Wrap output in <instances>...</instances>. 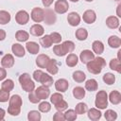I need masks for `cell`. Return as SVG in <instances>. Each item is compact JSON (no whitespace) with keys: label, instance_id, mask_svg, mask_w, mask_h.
Masks as SVG:
<instances>
[{"label":"cell","instance_id":"obj_33","mask_svg":"<svg viewBox=\"0 0 121 121\" xmlns=\"http://www.w3.org/2000/svg\"><path fill=\"white\" fill-rule=\"evenodd\" d=\"M110 68L113 71H116L117 73L121 72V64H120V60L118 59H112L110 61Z\"/></svg>","mask_w":121,"mask_h":121},{"label":"cell","instance_id":"obj_32","mask_svg":"<svg viewBox=\"0 0 121 121\" xmlns=\"http://www.w3.org/2000/svg\"><path fill=\"white\" fill-rule=\"evenodd\" d=\"M15 38L19 42H26L29 38V34L25 30H18L15 34Z\"/></svg>","mask_w":121,"mask_h":121},{"label":"cell","instance_id":"obj_39","mask_svg":"<svg viewBox=\"0 0 121 121\" xmlns=\"http://www.w3.org/2000/svg\"><path fill=\"white\" fill-rule=\"evenodd\" d=\"M103 81L108 85H112L115 82V76L112 73H106L103 76Z\"/></svg>","mask_w":121,"mask_h":121},{"label":"cell","instance_id":"obj_3","mask_svg":"<svg viewBox=\"0 0 121 121\" xmlns=\"http://www.w3.org/2000/svg\"><path fill=\"white\" fill-rule=\"evenodd\" d=\"M75 49V43L72 41H65L60 44H57L53 47V52L59 56L63 57L68 53H72Z\"/></svg>","mask_w":121,"mask_h":121},{"label":"cell","instance_id":"obj_38","mask_svg":"<svg viewBox=\"0 0 121 121\" xmlns=\"http://www.w3.org/2000/svg\"><path fill=\"white\" fill-rule=\"evenodd\" d=\"M41 118H42L41 113L38 111H34V110L30 111L28 112V114H27V119L29 121H40Z\"/></svg>","mask_w":121,"mask_h":121},{"label":"cell","instance_id":"obj_27","mask_svg":"<svg viewBox=\"0 0 121 121\" xmlns=\"http://www.w3.org/2000/svg\"><path fill=\"white\" fill-rule=\"evenodd\" d=\"M108 43L112 48H118L121 45V39L118 36L112 35L108 39Z\"/></svg>","mask_w":121,"mask_h":121},{"label":"cell","instance_id":"obj_17","mask_svg":"<svg viewBox=\"0 0 121 121\" xmlns=\"http://www.w3.org/2000/svg\"><path fill=\"white\" fill-rule=\"evenodd\" d=\"M49 57L45 54H40L38 55V57L36 58V64L38 65V67L40 68H45L48 61H49Z\"/></svg>","mask_w":121,"mask_h":121},{"label":"cell","instance_id":"obj_45","mask_svg":"<svg viewBox=\"0 0 121 121\" xmlns=\"http://www.w3.org/2000/svg\"><path fill=\"white\" fill-rule=\"evenodd\" d=\"M49 36H50L53 43H59L61 41V35L58 32H52L51 34H49Z\"/></svg>","mask_w":121,"mask_h":121},{"label":"cell","instance_id":"obj_35","mask_svg":"<svg viewBox=\"0 0 121 121\" xmlns=\"http://www.w3.org/2000/svg\"><path fill=\"white\" fill-rule=\"evenodd\" d=\"M40 43L41 45H43V47L44 48H48L52 45V41H51V38L49 35H44L43 36L41 39H40Z\"/></svg>","mask_w":121,"mask_h":121},{"label":"cell","instance_id":"obj_31","mask_svg":"<svg viewBox=\"0 0 121 121\" xmlns=\"http://www.w3.org/2000/svg\"><path fill=\"white\" fill-rule=\"evenodd\" d=\"M11 17L9 12L6 11V10H0V25H7L8 23H9Z\"/></svg>","mask_w":121,"mask_h":121},{"label":"cell","instance_id":"obj_41","mask_svg":"<svg viewBox=\"0 0 121 121\" xmlns=\"http://www.w3.org/2000/svg\"><path fill=\"white\" fill-rule=\"evenodd\" d=\"M104 116L108 121H114L117 118V113L113 110H107L104 113Z\"/></svg>","mask_w":121,"mask_h":121},{"label":"cell","instance_id":"obj_21","mask_svg":"<svg viewBox=\"0 0 121 121\" xmlns=\"http://www.w3.org/2000/svg\"><path fill=\"white\" fill-rule=\"evenodd\" d=\"M106 25L109 28L115 29L119 26V19L116 16H109L106 19Z\"/></svg>","mask_w":121,"mask_h":121},{"label":"cell","instance_id":"obj_20","mask_svg":"<svg viewBox=\"0 0 121 121\" xmlns=\"http://www.w3.org/2000/svg\"><path fill=\"white\" fill-rule=\"evenodd\" d=\"M108 99L113 105H118L121 102V94L118 91H112L109 95Z\"/></svg>","mask_w":121,"mask_h":121},{"label":"cell","instance_id":"obj_26","mask_svg":"<svg viewBox=\"0 0 121 121\" xmlns=\"http://www.w3.org/2000/svg\"><path fill=\"white\" fill-rule=\"evenodd\" d=\"M78 58L76 54H73V53H70L68 54V56L66 57V60H65V62L66 64L69 66V67H74L78 64Z\"/></svg>","mask_w":121,"mask_h":121},{"label":"cell","instance_id":"obj_53","mask_svg":"<svg viewBox=\"0 0 121 121\" xmlns=\"http://www.w3.org/2000/svg\"><path fill=\"white\" fill-rule=\"evenodd\" d=\"M6 38V31L4 29H0V41L5 40Z\"/></svg>","mask_w":121,"mask_h":121},{"label":"cell","instance_id":"obj_13","mask_svg":"<svg viewBox=\"0 0 121 121\" xmlns=\"http://www.w3.org/2000/svg\"><path fill=\"white\" fill-rule=\"evenodd\" d=\"M46 70L50 75H56L59 72V63L57 60L55 59H50L47 65H46Z\"/></svg>","mask_w":121,"mask_h":121},{"label":"cell","instance_id":"obj_15","mask_svg":"<svg viewBox=\"0 0 121 121\" xmlns=\"http://www.w3.org/2000/svg\"><path fill=\"white\" fill-rule=\"evenodd\" d=\"M68 87H69V82L65 78H60L55 82V88L60 93H63L67 91Z\"/></svg>","mask_w":121,"mask_h":121},{"label":"cell","instance_id":"obj_6","mask_svg":"<svg viewBox=\"0 0 121 121\" xmlns=\"http://www.w3.org/2000/svg\"><path fill=\"white\" fill-rule=\"evenodd\" d=\"M30 17L35 23H41L44 19V10L41 8H34L31 10Z\"/></svg>","mask_w":121,"mask_h":121},{"label":"cell","instance_id":"obj_48","mask_svg":"<svg viewBox=\"0 0 121 121\" xmlns=\"http://www.w3.org/2000/svg\"><path fill=\"white\" fill-rule=\"evenodd\" d=\"M53 120H55V121H63V120H65L64 119V115H63V113L61 112H57L54 115H53Z\"/></svg>","mask_w":121,"mask_h":121},{"label":"cell","instance_id":"obj_44","mask_svg":"<svg viewBox=\"0 0 121 121\" xmlns=\"http://www.w3.org/2000/svg\"><path fill=\"white\" fill-rule=\"evenodd\" d=\"M55 106V108H56V110L57 111H59V112H63V111H65L67 108H68V104H67V102L65 101V100H60V102H58L56 105H54Z\"/></svg>","mask_w":121,"mask_h":121},{"label":"cell","instance_id":"obj_22","mask_svg":"<svg viewBox=\"0 0 121 121\" xmlns=\"http://www.w3.org/2000/svg\"><path fill=\"white\" fill-rule=\"evenodd\" d=\"M26 48L30 54L35 55V54H38L40 50V45L35 42H27L26 44Z\"/></svg>","mask_w":121,"mask_h":121},{"label":"cell","instance_id":"obj_14","mask_svg":"<svg viewBox=\"0 0 121 121\" xmlns=\"http://www.w3.org/2000/svg\"><path fill=\"white\" fill-rule=\"evenodd\" d=\"M67 21H68V24L72 26H77L79 25L80 23V16L78 12H70L67 16Z\"/></svg>","mask_w":121,"mask_h":121},{"label":"cell","instance_id":"obj_19","mask_svg":"<svg viewBox=\"0 0 121 121\" xmlns=\"http://www.w3.org/2000/svg\"><path fill=\"white\" fill-rule=\"evenodd\" d=\"M11 51L16 57H19V58L24 57L26 54V50H25L24 46L21 45L20 43H13L11 46Z\"/></svg>","mask_w":121,"mask_h":121},{"label":"cell","instance_id":"obj_12","mask_svg":"<svg viewBox=\"0 0 121 121\" xmlns=\"http://www.w3.org/2000/svg\"><path fill=\"white\" fill-rule=\"evenodd\" d=\"M82 19L86 24H93L96 20V14L93 9H87L84 11Z\"/></svg>","mask_w":121,"mask_h":121},{"label":"cell","instance_id":"obj_56","mask_svg":"<svg viewBox=\"0 0 121 121\" xmlns=\"http://www.w3.org/2000/svg\"><path fill=\"white\" fill-rule=\"evenodd\" d=\"M85 1H87V2H92V1H94V0H85Z\"/></svg>","mask_w":121,"mask_h":121},{"label":"cell","instance_id":"obj_24","mask_svg":"<svg viewBox=\"0 0 121 121\" xmlns=\"http://www.w3.org/2000/svg\"><path fill=\"white\" fill-rule=\"evenodd\" d=\"M43 85L46 86V87H50L53 85V78L49 75V74H46V73H43L42 77H41V79L40 81Z\"/></svg>","mask_w":121,"mask_h":121},{"label":"cell","instance_id":"obj_51","mask_svg":"<svg viewBox=\"0 0 121 121\" xmlns=\"http://www.w3.org/2000/svg\"><path fill=\"white\" fill-rule=\"evenodd\" d=\"M53 1H54V0H42L43 5L45 8H49V7L51 6V4L53 3Z\"/></svg>","mask_w":121,"mask_h":121},{"label":"cell","instance_id":"obj_5","mask_svg":"<svg viewBox=\"0 0 121 121\" xmlns=\"http://www.w3.org/2000/svg\"><path fill=\"white\" fill-rule=\"evenodd\" d=\"M95 107L97 109H100V110L107 108V106H108V95H107L106 91H104V90L98 91V93L95 95Z\"/></svg>","mask_w":121,"mask_h":121},{"label":"cell","instance_id":"obj_55","mask_svg":"<svg viewBox=\"0 0 121 121\" xmlns=\"http://www.w3.org/2000/svg\"><path fill=\"white\" fill-rule=\"evenodd\" d=\"M70 1H72V2H78L79 0H70Z\"/></svg>","mask_w":121,"mask_h":121},{"label":"cell","instance_id":"obj_4","mask_svg":"<svg viewBox=\"0 0 121 121\" xmlns=\"http://www.w3.org/2000/svg\"><path fill=\"white\" fill-rule=\"evenodd\" d=\"M19 82H20L21 87L23 88V90L27 92V93L32 92L35 89V83L33 82V80L31 79L30 76H29V74H27V73H24V74L20 75Z\"/></svg>","mask_w":121,"mask_h":121},{"label":"cell","instance_id":"obj_57","mask_svg":"<svg viewBox=\"0 0 121 121\" xmlns=\"http://www.w3.org/2000/svg\"><path fill=\"white\" fill-rule=\"evenodd\" d=\"M114 1H119V0H114Z\"/></svg>","mask_w":121,"mask_h":121},{"label":"cell","instance_id":"obj_28","mask_svg":"<svg viewBox=\"0 0 121 121\" xmlns=\"http://www.w3.org/2000/svg\"><path fill=\"white\" fill-rule=\"evenodd\" d=\"M98 88V84H97V81L94 78H91V79H88L86 82H85V89L89 92H94V91H96Z\"/></svg>","mask_w":121,"mask_h":121},{"label":"cell","instance_id":"obj_37","mask_svg":"<svg viewBox=\"0 0 121 121\" xmlns=\"http://www.w3.org/2000/svg\"><path fill=\"white\" fill-rule=\"evenodd\" d=\"M14 88V82L12 79H6L2 82V89L5 90V91H8V92H10L12 91V89Z\"/></svg>","mask_w":121,"mask_h":121},{"label":"cell","instance_id":"obj_11","mask_svg":"<svg viewBox=\"0 0 121 121\" xmlns=\"http://www.w3.org/2000/svg\"><path fill=\"white\" fill-rule=\"evenodd\" d=\"M95 58V54L89 50V49H85V50H82L80 52V55H79V59H80V61L82 63H85L87 64L90 60H92L93 59Z\"/></svg>","mask_w":121,"mask_h":121},{"label":"cell","instance_id":"obj_42","mask_svg":"<svg viewBox=\"0 0 121 121\" xmlns=\"http://www.w3.org/2000/svg\"><path fill=\"white\" fill-rule=\"evenodd\" d=\"M51 110V105L47 101H43L39 104V111L42 112H48Z\"/></svg>","mask_w":121,"mask_h":121},{"label":"cell","instance_id":"obj_34","mask_svg":"<svg viewBox=\"0 0 121 121\" xmlns=\"http://www.w3.org/2000/svg\"><path fill=\"white\" fill-rule=\"evenodd\" d=\"M73 79L76 81V82H83L85 79H86V75L82 72V71H75L73 73Z\"/></svg>","mask_w":121,"mask_h":121},{"label":"cell","instance_id":"obj_50","mask_svg":"<svg viewBox=\"0 0 121 121\" xmlns=\"http://www.w3.org/2000/svg\"><path fill=\"white\" fill-rule=\"evenodd\" d=\"M7 77V71L5 68H0V80H3Z\"/></svg>","mask_w":121,"mask_h":121},{"label":"cell","instance_id":"obj_23","mask_svg":"<svg viewBox=\"0 0 121 121\" xmlns=\"http://www.w3.org/2000/svg\"><path fill=\"white\" fill-rule=\"evenodd\" d=\"M92 48H93V51L96 55H101L104 52V44L101 41H98V40L95 41L92 43Z\"/></svg>","mask_w":121,"mask_h":121},{"label":"cell","instance_id":"obj_40","mask_svg":"<svg viewBox=\"0 0 121 121\" xmlns=\"http://www.w3.org/2000/svg\"><path fill=\"white\" fill-rule=\"evenodd\" d=\"M87 105L83 102H79L76 105V108H75V112L77 114H83L87 112Z\"/></svg>","mask_w":121,"mask_h":121},{"label":"cell","instance_id":"obj_2","mask_svg":"<svg viewBox=\"0 0 121 121\" xmlns=\"http://www.w3.org/2000/svg\"><path fill=\"white\" fill-rule=\"evenodd\" d=\"M105 66L106 60L102 57H96L87 63V70L94 75H98Z\"/></svg>","mask_w":121,"mask_h":121},{"label":"cell","instance_id":"obj_54","mask_svg":"<svg viewBox=\"0 0 121 121\" xmlns=\"http://www.w3.org/2000/svg\"><path fill=\"white\" fill-rule=\"evenodd\" d=\"M120 9H121V5L119 4V5L117 6V10H116V14H117V16H118V17H121V13H120Z\"/></svg>","mask_w":121,"mask_h":121},{"label":"cell","instance_id":"obj_46","mask_svg":"<svg viewBox=\"0 0 121 121\" xmlns=\"http://www.w3.org/2000/svg\"><path fill=\"white\" fill-rule=\"evenodd\" d=\"M9 99V92L3 89L0 90V102H7Z\"/></svg>","mask_w":121,"mask_h":121},{"label":"cell","instance_id":"obj_43","mask_svg":"<svg viewBox=\"0 0 121 121\" xmlns=\"http://www.w3.org/2000/svg\"><path fill=\"white\" fill-rule=\"evenodd\" d=\"M63 99V96L60 93H54L51 96H50V101L53 105H56L58 102H60V100Z\"/></svg>","mask_w":121,"mask_h":121},{"label":"cell","instance_id":"obj_25","mask_svg":"<svg viewBox=\"0 0 121 121\" xmlns=\"http://www.w3.org/2000/svg\"><path fill=\"white\" fill-rule=\"evenodd\" d=\"M101 112L98 110V109H95V108H91L89 111H88V117L93 120V121H96L98 119H100L101 117Z\"/></svg>","mask_w":121,"mask_h":121},{"label":"cell","instance_id":"obj_16","mask_svg":"<svg viewBox=\"0 0 121 121\" xmlns=\"http://www.w3.org/2000/svg\"><path fill=\"white\" fill-rule=\"evenodd\" d=\"M1 64L5 68H10L14 65V58L11 54H6L1 59Z\"/></svg>","mask_w":121,"mask_h":121},{"label":"cell","instance_id":"obj_1","mask_svg":"<svg viewBox=\"0 0 121 121\" xmlns=\"http://www.w3.org/2000/svg\"><path fill=\"white\" fill-rule=\"evenodd\" d=\"M23 101L19 95H13L9 96V108H8V113L13 116H17L21 112Z\"/></svg>","mask_w":121,"mask_h":121},{"label":"cell","instance_id":"obj_10","mask_svg":"<svg viewBox=\"0 0 121 121\" xmlns=\"http://www.w3.org/2000/svg\"><path fill=\"white\" fill-rule=\"evenodd\" d=\"M56 19H57V17H56L55 12L52 9H48V8L45 9V10H44V19H43L45 24L46 25H53V24H55Z\"/></svg>","mask_w":121,"mask_h":121},{"label":"cell","instance_id":"obj_9","mask_svg":"<svg viewBox=\"0 0 121 121\" xmlns=\"http://www.w3.org/2000/svg\"><path fill=\"white\" fill-rule=\"evenodd\" d=\"M35 94L36 95L40 98V99H46L49 95H50V90H49V87H46L44 85H42V86H39L36 90H35Z\"/></svg>","mask_w":121,"mask_h":121},{"label":"cell","instance_id":"obj_49","mask_svg":"<svg viewBox=\"0 0 121 121\" xmlns=\"http://www.w3.org/2000/svg\"><path fill=\"white\" fill-rule=\"evenodd\" d=\"M43 71L42 70H35L34 72H33V78H34V80H36V81H40V79H41V77H42V75H43Z\"/></svg>","mask_w":121,"mask_h":121},{"label":"cell","instance_id":"obj_52","mask_svg":"<svg viewBox=\"0 0 121 121\" xmlns=\"http://www.w3.org/2000/svg\"><path fill=\"white\" fill-rule=\"evenodd\" d=\"M5 115H6V111H5L4 109L0 108V121L4 120V118H5Z\"/></svg>","mask_w":121,"mask_h":121},{"label":"cell","instance_id":"obj_30","mask_svg":"<svg viewBox=\"0 0 121 121\" xmlns=\"http://www.w3.org/2000/svg\"><path fill=\"white\" fill-rule=\"evenodd\" d=\"M75 35H76V38L78 41H85L87 39V37H88V31L85 28L80 27L78 30H76Z\"/></svg>","mask_w":121,"mask_h":121},{"label":"cell","instance_id":"obj_47","mask_svg":"<svg viewBox=\"0 0 121 121\" xmlns=\"http://www.w3.org/2000/svg\"><path fill=\"white\" fill-rule=\"evenodd\" d=\"M28 99H29V101L31 102V103H38V102H40V98L36 95V94H35V92H29V95H28Z\"/></svg>","mask_w":121,"mask_h":121},{"label":"cell","instance_id":"obj_8","mask_svg":"<svg viewBox=\"0 0 121 121\" xmlns=\"http://www.w3.org/2000/svg\"><path fill=\"white\" fill-rule=\"evenodd\" d=\"M29 20V14L26 10H19L15 15V21L19 25H26Z\"/></svg>","mask_w":121,"mask_h":121},{"label":"cell","instance_id":"obj_7","mask_svg":"<svg viewBox=\"0 0 121 121\" xmlns=\"http://www.w3.org/2000/svg\"><path fill=\"white\" fill-rule=\"evenodd\" d=\"M69 9V4L66 0H58L55 3L54 6V10L59 13V14H63L65 13Z\"/></svg>","mask_w":121,"mask_h":121},{"label":"cell","instance_id":"obj_18","mask_svg":"<svg viewBox=\"0 0 121 121\" xmlns=\"http://www.w3.org/2000/svg\"><path fill=\"white\" fill-rule=\"evenodd\" d=\"M44 33V28L40 24H35L30 27V34L36 37H41Z\"/></svg>","mask_w":121,"mask_h":121},{"label":"cell","instance_id":"obj_29","mask_svg":"<svg viewBox=\"0 0 121 121\" xmlns=\"http://www.w3.org/2000/svg\"><path fill=\"white\" fill-rule=\"evenodd\" d=\"M85 89L83 87H80V86H78V87H75L73 89V95L76 99H82L84 96H85Z\"/></svg>","mask_w":121,"mask_h":121},{"label":"cell","instance_id":"obj_36","mask_svg":"<svg viewBox=\"0 0 121 121\" xmlns=\"http://www.w3.org/2000/svg\"><path fill=\"white\" fill-rule=\"evenodd\" d=\"M63 115H64V119L68 120V121H73V120L77 119V113H76L75 110H72V109H69V110L66 109Z\"/></svg>","mask_w":121,"mask_h":121}]
</instances>
